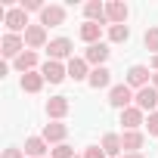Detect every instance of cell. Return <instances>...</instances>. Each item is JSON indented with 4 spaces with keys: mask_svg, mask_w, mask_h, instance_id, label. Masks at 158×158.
Segmentation results:
<instances>
[{
    "mask_svg": "<svg viewBox=\"0 0 158 158\" xmlns=\"http://www.w3.org/2000/svg\"><path fill=\"white\" fill-rule=\"evenodd\" d=\"M133 99H136V96H133V90H130L127 84H115V87H112V93H109V102H112L115 109H121V112H124V109H130V102H133Z\"/></svg>",
    "mask_w": 158,
    "mask_h": 158,
    "instance_id": "6da1fadb",
    "label": "cell"
},
{
    "mask_svg": "<svg viewBox=\"0 0 158 158\" xmlns=\"http://www.w3.org/2000/svg\"><path fill=\"white\" fill-rule=\"evenodd\" d=\"M3 22H6L10 34H19V31H28V19H25V10H22V6H16V10H6Z\"/></svg>",
    "mask_w": 158,
    "mask_h": 158,
    "instance_id": "7a4b0ae2",
    "label": "cell"
},
{
    "mask_svg": "<svg viewBox=\"0 0 158 158\" xmlns=\"http://www.w3.org/2000/svg\"><path fill=\"white\" fill-rule=\"evenodd\" d=\"M133 102H136L139 112H149V115H152L155 106H158V90H155V87H143V90H136V99H133Z\"/></svg>",
    "mask_w": 158,
    "mask_h": 158,
    "instance_id": "3957f363",
    "label": "cell"
},
{
    "mask_svg": "<svg viewBox=\"0 0 158 158\" xmlns=\"http://www.w3.org/2000/svg\"><path fill=\"white\" fill-rule=\"evenodd\" d=\"M0 47H3L0 53H3L6 59H19V56L25 53V40H22L19 34H3V44H0Z\"/></svg>",
    "mask_w": 158,
    "mask_h": 158,
    "instance_id": "277c9868",
    "label": "cell"
},
{
    "mask_svg": "<svg viewBox=\"0 0 158 158\" xmlns=\"http://www.w3.org/2000/svg\"><path fill=\"white\" fill-rule=\"evenodd\" d=\"M127 16H130V10H127V3H121V0H115V3L106 6V22H112V25H124Z\"/></svg>",
    "mask_w": 158,
    "mask_h": 158,
    "instance_id": "5b68a950",
    "label": "cell"
},
{
    "mask_svg": "<svg viewBox=\"0 0 158 158\" xmlns=\"http://www.w3.org/2000/svg\"><path fill=\"white\" fill-rule=\"evenodd\" d=\"M84 59H87V65H96V68H102V62L109 59V47L99 40V44H93V47H87V53H84Z\"/></svg>",
    "mask_w": 158,
    "mask_h": 158,
    "instance_id": "8992f818",
    "label": "cell"
},
{
    "mask_svg": "<svg viewBox=\"0 0 158 158\" xmlns=\"http://www.w3.org/2000/svg\"><path fill=\"white\" fill-rule=\"evenodd\" d=\"M143 115L146 112H139L136 106H130V109H124L121 112V124H124V130H139L146 121H143Z\"/></svg>",
    "mask_w": 158,
    "mask_h": 158,
    "instance_id": "52a82bcc",
    "label": "cell"
},
{
    "mask_svg": "<svg viewBox=\"0 0 158 158\" xmlns=\"http://www.w3.org/2000/svg\"><path fill=\"white\" fill-rule=\"evenodd\" d=\"M62 22H65V10H62V6H56V3H53V6H44V13H40V25H44V28H47V25L53 28V25H62Z\"/></svg>",
    "mask_w": 158,
    "mask_h": 158,
    "instance_id": "ba28073f",
    "label": "cell"
},
{
    "mask_svg": "<svg viewBox=\"0 0 158 158\" xmlns=\"http://www.w3.org/2000/svg\"><path fill=\"white\" fill-rule=\"evenodd\" d=\"M50 59L53 62H59V59H65V56H71V40L68 37H56V40H50Z\"/></svg>",
    "mask_w": 158,
    "mask_h": 158,
    "instance_id": "9c48e42d",
    "label": "cell"
},
{
    "mask_svg": "<svg viewBox=\"0 0 158 158\" xmlns=\"http://www.w3.org/2000/svg\"><path fill=\"white\" fill-rule=\"evenodd\" d=\"M127 87H149V68L146 65H133L130 71H127Z\"/></svg>",
    "mask_w": 158,
    "mask_h": 158,
    "instance_id": "30bf717a",
    "label": "cell"
},
{
    "mask_svg": "<svg viewBox=\"0 0 158 158\" xmlns=\"http://www.w3.org/2000/svg\"><path fill=\"white\" fill-rule=\"evenodd\" d=\"M40 74H44V81H50V84H59L62 77L68 74V68H62V62H53V59H50V62L40 68Z\"/></svg>",
    "mask_w": 158,
    "mask_h": 158,
    "instance_id": "8fae6325",
    "label": "cell"
},
{
    "mask_svg": "<svg viewBox=\"0 0 158 158\" xmlns=\"http://www.w3.org/2000/svg\"><path fill=\"white\" fill-rule=\"evenodd\" d=\"M25 44H28L31 50L44 47V44H47V28H44V25H28V31H25Z\"/></svg>",
    "mask_w": 158,
    "mask_h": 158,
    "instance_id": "7c38bea8",
    "label": "cell"
},
{
    "mask_svg": "<svg viewBox=\"0 0 158 158\" xmlns=\"http://www.w3.org/2000/svg\"><path fill=\"white\" fill-rule=\"evenodd\" d=\"M121 143H124L127 152H139L143 143H146V133H143V130H124V133H121Z\"/></svg>",
    "mask_w": 158,
    "mask_h": 158,
    "instance_id": "4fadbf2b",
    "label": "cell"
},
{
    "mask_svg": "<svg viewBox=\"0 0 158 158\" xmlns=\"http://www.w3.org/2000/svg\"><path fill=\"white\" fill-rule=\"evenodd\" d=\"M65 136H68V127H65V124H59V121H53V124H47V127H44V139H47V143H59V146H62V139H65Z\"/></svg>",
    "mask_w": 158,
    "mask_h": 158,
    "instance_id": "5bb4252c",
    "label": "cell"
},
{
    "mask_svg": "<svg viewBox=\"0 0 158 158\" xmlns=\"http://www.w3.org/2000/svg\"><path fill=\"white\" fill-rule=\"evenodd\" d=\"M68 77H74V81H84V77H90V71H87V59H68Z\"/></svg>",
    "mask_w": 158,
    "mask_h": 158,
    "instance_id": "9a60e30c",
    "label": "cell"
},
{
    "mask_svg": "<svg viewBox=\"0 0 158 158\" xmlns=\"http://www.w3.org/2000/svg\"><path fill=\"white\" fill-rule=\"evenodd\" d=\"M99 37H102V25L99 22H84L81 25V40H87L93 47V44H99Z\"/></svg>",
    "mask_w": 158,
    "mask_h": 158,
    "instance_id": "2e32d148",
    "label": "cell"
},
{
    "mask_svg": "<svg viewBox=\"0 0 158 158\" xmlns=\"http://www.w3.org/2000/svg\"><path fill=\"white\" fill-rule=\"evenodd\" d=\"M109 81H112V71L102 65V68H93L90 71V77H87V84L93 87V90H99V87H109Z\"/></svg>",
    "mask_w": 158,
    "mask_h": 158,
    "instance_id": "e0dca14e",
    "label": "cell"
},
{
    "mask_svg": "<svg viewBox=\"0 0 158 158\" xmlns=\"http://www.w3.org/2000/svg\"><path fill=\"white\" fill-rule=\"evenodd\" d=\"M40 87H44V74H40V71L22 74V90H25V93H37Z\"/></svg>",
    "mask_w": 158,
    "mask_h": 158,
    "instance_id": "ac0fdd59",
    "label": "cell"
},
{
    "mask_svg": "<svg viewBox=\"0 0 158 158\" xmlns=\"http://www.w3.org/2000/svg\"><path fill=\"white\" fill-rule=\"evenodd\" d=\"M47 115H50V118H62V115H68V99H65V96H53V99L47 102Z\"/></svg>",
    "mask_w": 158,
    "mask_h": 158,
    "instance_id": "d6986e66",
    "label": "cell"
},
{
    "mask_svg": "<svg viewBox=\"0 0 158 158\" xmlns=\"http://www.w3.org/2000/svg\"><path fill=\"white\" fill-rule=\"evenodd\" d=\"M44 152H47V139H44V136H31V139H25V155H31V158H44Z\"/></svg>",
    "mask_w": 158,
    "mask_h": 158,
    "instance_id": "ffe728a7",
    "label": "cell"
},
{
    "mask_svg": "<svg viewBox=\"0 0 158 158\" xmlns=\"http://www.w3.org/2000/svg\"><path fill=\"white\" fill-rule=\"evenodd\" d=\"M34 65H37V53L34 50H25L19 59H16V68L22 71V74H28V71H34Z\"/></svg>",
    "mask_w": 158,
    "mask_h": 158,
    "instance_id": "44dd1931",
    "label": "cell"
},
{
    "mask_svg": "<svg viewBox=\"0 0 158 158\" xmlns=\"http://www.w3.org/2000/svg\"><path fill=\"white\" fill-rule=\"evenodd\" d=\"M84 16H87V22H99V25H102V22H106V6L93 0V3L84 6Z\"/></svg>",
    "mask_w": 158,
    "mask_h": 158,
    "instance_id": "7402d4cb",
    "label": "cell"
},
{
    "mask_svg": "<svg viewBox=\"0 0 158 158\" xmlns=\"http://www.w3.org/2000/svg\"><path fill=\"white\" fill-rule=\"evenodd\" d=\"M102 149H106V155H118V152H124V143H121L118 133H106L102 136Z\"/></svg>",
    "mask_w": 158,
    "mask_h": 158,
    "instance_id": "603a6c76",
    "label": "cell"
},
{
    "mask_svg": "<svg viewBox=\"0 0 158 158\" xmlns=\"http://www.w3.org/2000/svg\"><path fill=\"white\" fill-rule=\"evenodd\" d=\"M127 37H130V28H127V25H112V28H109V40H115V44H124Z\"/></svg>",
    "mask_w": 158,
    "mask_h": 158,
    "instance_id": "cb8c5ba5",
    "label": "cell"
},
{
    "mask_svg": "<svg viewBox=\"0 0 158 158\" xmlns=\"http://www.w3.org/2000/svg\"><path fill=\"white\" fill-rule=\"evenodd\" d=\"M146 47L158 56V28H149V31H146Z\"/></svg>",
    "mask_w": 158,
    "mask_h": 158,
    "instance_id": "d4e9b609",
    "label": "cell"
},
{
    "mask_svg": "<svg viewBox=\"0 0 158 158\" xmlns=\"http://www.w3.org/2000/svg\"><path fill=\"white\" fill-rule=\"evenodd\" d=\"M53 158H74V149L62 143V146H56V149H53Z\"/></svg>",
    "mask_w": 158,
    "mask_h": 158,
    "instance_id": "484cf974",
    "label": "cell"
},
{
    "mask_svg": "<svg viewBox=\"0 0 158 158\" xmlns=\"http://www.w3.org/2000/svg\"><path fill=\"white\" fill-rule=\"evenodd\" d=\"M146 127H149V133H152V136H158V112H152V115H149Z\"/></svg>",
    "mask_w": 158,
    "mask_h": 158,
    "instance_id": "4316f807",
    "label": "cell"
},
{
    "mask_svg": "<svg viewBox=\"0 0 158 158\" xmlns=\"http://www.w3.org/2000/svg\"><path fill=\"white\" fill-rule=\"evenodd\" d=\"M84 158H106V149H99V146H90V149L84 152Z\"/></svg>",
    "mask_w": 158,
    "mask_h": 158,
    "instance_id": "83f0119b",
    "label": "cell"
},
{
    "mask_svg": "<svg viewBox=\"0 0 158 158\" xmlns=\"http://www.w3.org/2000/svg\"><path fill=\"white\" fill-rule=\"evenodd\" d=\"M22 10H40V13H44V6L37 3V0H25V3H22Z\"/></svg>",
    "mask_w": 158,
    "mask_h": 158,
    "instance_id": "f1b7e54d",
    "label": "cell"
},
{
    "mask_svg": "<svg viewBox=\"0 0 158 158\" xmlns=\"http://www.w3.org/2000/svg\"><path fill=\"white\" fill-rule=\"evenodd\" d=\"M3 158H22V149H6Z\"/></svg>",
    "mask_w": 158,
    "mask_h": 158,
    "instance_id": "f546056e",
    "label": "cell"
},
{
    "mask_svg": "<svg viewBox=\"0 0 158 158\" xmlns=\"http://www.w3.org/2000/svg\"><path fill=\"white\" fill-rule=\"evenodd\" d=\"M152 87H155V90H158V71H155V74H152Z\"/></svg>",
    "mask_w": 158,
    "mask_h": 158,
    "instance_id": "4dcf8cb0",
    "label": "cell"
},
{
    "mask_svg": "<svg viewBox=\"0 0 158 158\" xmlns=\"http://www.w3.org/2000/svg\"><path fill=\"white\" fill-rule=\"evenodd\" d=\"M124 158H143V155H139V152H127Z\"/></svg>",
    "mask_w": 158,
    "mask_h": 158,
    "instance_id": "1f68e13d",
    "label": "cell"
},
{
    "mask_svg": "<svg viewBox=\"0 0 158 158\" xmlns=\"http://www.w3.org/2000/svg\"><path fill=\"white\" fill-rule=\"evenodd\" d=\"M152 68H155V71H158V56H155V59H152Z\"/></svg>",
    "mask_w": 158,
    "mask_h": 158,
    "instance_id": "d6a6232c",
    "label": "cell"
}]
</instances>
